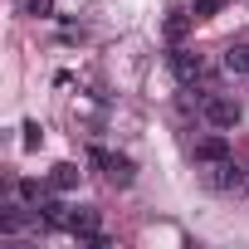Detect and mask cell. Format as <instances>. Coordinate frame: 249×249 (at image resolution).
<instances>
[{
    "mask_svg": "<svg viewBox=\"0 0 249 249\" xmlns=\"http://www.w3.org/2000/svg\"><path fill=\"white\" fill-rule=\"evenodd\" d=\"M20 132H25V137H20V142H25V147H30V152H35V147H39V142H44V127H39V122H25V127H20Z\"/></svg>",
    "mask_w": 249,
    "mask_h": 249,
    "instance_id": "12",
    "label": "cell"
},
{
    "mask_svg": "<svg viewBox=\"0 0 249 249\" xmlns=\"http://www.w3.org/2000/svg\"><path fill=\"white\" fill-rule=\"evenodd\" d=\"M78 176H83V171H78L73 161H59V166L49 171V186H54V191L64 196V191H73V186H78Z\"/></svg>",
    "mask_w": 249,
    "mask_h": 249,
    "instance_id": "9",
    "label": "cell"
},
{
    "mask_svg": "<svg viewBox=\"0 0 249 249\" xmlns=\"http://www.w3.org/2000/svg\"><path fill=\"white\" fill-rule=\"evenodd\" d=\"M171 73H176L181 83H200L205 59H200V54H191V49H171Z\"/></svg>",
    "mask_w": 249,
    "mask_h": 249,
    "instance_id": "5",
    "label": "cell"
},
{
    "mask_svg": "<svg viewBox=\"0 0 249 249\" xmlns=\"http://www.w3.org/2000/svg\"><path fill=\"white\" fill-rule=\"evenodd\" d=\"M220 69L234 73V78H244V73H249V44H230V49L220 54Z\"/></svg>",
    "mask_w": 249,
    "mask_h": 249,
    "instance_id": "8",
    "label": "cell"
},
{
    "mask_svg": "<svg viewBox=\"0 0 249 249\" xmlns=\"http://www.w3.org/2000/svg\"><path fill=\"white\" fill-rule=\"evenodd\" d=\"M98 225H103V215H98L93 205H73V210H69V220H64V230H69V234H78V239H88Z\"/></svg>",
    "mask_w": 249,
    "mask_h": 249,
    "instance_id": "6",
    "label": "cell"
},
{
    "mask_svg": "<svg viewBox=\"0 0 249 249\" xmlns=\"http://www.w3.org/2000/svg\"><path fill=\"white\" fill-rule=\"evenodd\" d=\"M220 10H225V0H191V15L196 20H215Z\"/></svg>",
    "mask_w": 249,
    "mask_h": 249,
    "instance_id": "10",
    "label": "cell"
},
{
    "mask_svg": "<svg viewBox=\"0 0 249 249\" xmlns=\"http://www.w3.org/2000/svg\"><path fill=\"white\" fill-rule=\"evenodd\" d=\"M191 157H196V166H210V161H225L230 157V137L215 127V132H205V137H196L191 142Z\"/></svg>",
    "mask_w": 249,
    "mask_h": 249,
    "instance_id": "4",
    "label": "cell"
},
{
    "mask_svg": "<svg viewBox=\"0 0 249 249\" xmlns=\"http://www.w3.org/2000/svg\"><path fill=\"white\" fill-rule=\"evenodd\" d=\"M200 176H205V186H210V191H220V196H239V191L249 186V171H244L234 157H225V161H210Z\"/></svg>",
    "mask_w": 249,
    "mask_h": 249,
    "instance_id": "1",
    "label": "cell"
},
{
    "mask_svg": "<svg viewBox=\"0 0 249 249\" xmlns=\"http://www.w3.org/2000/svg\"><path fill=\"white\" fill-rule=\"evenodd\" d=\"M25 15H49V0H20Z\"/></svg>",
    "mask_w": 249,
    "mask_h": 249,
    "instance_id": "14",
    "label": "cell"
},
{
    "mask_svg": "<svg viewBox=\"0 0 249 249\" xmlns=\"http://www.w3.org/2000/svg\"><path fill=\"white\" fill-rule=\"evenodd\" d=\"M49 191H54V186H49V176H44V181H35V176H20V181H15V196H20L25 205H39Z\"/></svg>",
    "mask_w": 249,
    "mask_h": 249,
    "instance_id": "7",
    "label": "cell"
},
{
    "mask_svg": "<svg viewBox=\"0 0 249 249\" xmlns=\"http://www.w3.org/2000/svg\"><path fill=\"white\" fill-rule=\"evenodd\" d=\"M200 117L210 122V127L230 132V127H239V117H244V107H239L234 98H220V93H205V98H200Z\"/></svg>",
    "mask_w": 249,
    "mask_h": 249,
    "instance_id": "3",
    "label": "cell"
},
{
    "mask_svg": "<svg viewBox=\"0 0 249 249\" xmlns=\"http://www.w3.org/2000/svg\"><path fill=\"white\" fill-rule=\"evenodd\" d=\"M83 244H88V249H112V239H107V234H103V230H93V234H88V239H83Z\"/></svg>",
    "mask_w": 249,
    "mask_h": 249,
    "instance_id": "13",
    "label": "cell"
},
{
    "mask_svg": "<svg viewBox=\"0 0 249 249\" xmlns=\"http://www.w3.org/2000/svg\"><path fill=\"white\" fill-rule=\"evenodd\" d=\"M88 166H98L112 186H132V181H137L132 157H117V152H107V147H88Z\"/></svg>",
    "mask_w": 249,
    "mask_h": 249,
    "instance_id": "2",
    "label": "cell"
},
{
    "mask_svg": "<svg viewBox=\"0 0 249 249\" xmlns=\"http://www.w3.org/2000/svg\"><path fill=\"white\" fill-rule=\"evenodd\" d=\"M191 20H196V15H181V10H171V20H166V39L176 44V39L186 35V25H191Z\"/></svg>",
    "mask_w": 249,
    "mask_h": 249,
    "instance_id": "11",
    "label": "cell"
}]
</instances>
